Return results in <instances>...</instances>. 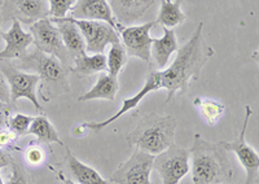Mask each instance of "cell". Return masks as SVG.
Here are the masks:
<instances>
[{"label":"cell","mask_w":259,"mask_h":184,"mask_svg":"<svg viewBox=\"0 0 259 184\" xmlns=\"http://www.w3.org/2000/svg\"><path fill=\"white\" fill-rule=\"evenodd\" d=\"M29 134L34 135V136L38 139L39 143H46V144L57 143V144L64 146L62 140L60 139L57 130L53 127V125L50 122V119L46 116L34 117L31 125H30Z\"/></svg>","instance_id":"23"},{"label":"cell","mask_w":259,"mask_h":184,"mask_svg":"<svg viewBox=\"0 0 259 184\" xmlns=\"http://www.w3.org/2000/svg\"><path fill=\"white\" fill-rule=\"evenodd\" d=\"M65 160H66L69 174L74 180L77 181V184H110V181L104 179L94 167L89 166V165H85L82 161L78 160L69 148H66V158Z\"/></svg>","instance_id":"19"},{"label":"cell","mask_w":259,"mask_h":184,"mask_svg":"<svg viewBox=\"0 0 259 184\" xmlns=\"http://www.w3.org/2000/svg\"><path fill=\"white\" fill-rule=\"evenodd\" d=\"M7 184H32L31 176L16 161L11 163V175Z\"/></svg>","instance_id":"28"},{"label":"cell","mask_w":259,"mask_h":184,"mask_svg":"<svg viewBox=\"0 0 259 184\" xmlns=\"http://www.w3.org/2000/svg\"><path fill=\"white\" fill-rule=\"evenodd\" d=\"M194 105L198 108L201 116L210 126H215L221 121L224 109H226L224 104H222L221 101L211 100V99L196 98L194 99Z\"/></svg>","instance_id":"24"},{"label":"cell","mask_w":259,"mask_h":184,"mask_svg":"<svg viewBox=\"0 0 259 184\" xmlns=\"http://www.w3.org/2000/svg\"><path fill=\"white\" fill-rule=\"evenodd\" d=\"M0 70L6 77L11 92V104H16L20 99H27L39 113H45V109L39 104L36 98V87L39 86V77L35 73H26L18 69L8 60H0Z\"/></svg>","instance_id":"5"},{"label":"cell","mask_w":259,"mask_h":184,"mask_svg":"<svg viewBox=\"0 0 259 184\" xmlns=\"http://www.w3.org/2000/svg\"><path fill=\"white\" fill-rule=\"evenodd\" d=\"M34 117L26 116V114H11L8 119V126L7 127L12 131L13 134H16L17 136H24V135L29 134V128L31 125Z\"/></svg>","instance_id":"26"},{"label":"cell","mask_w":259,"mask_h":184,"mask_svg":"<svg viewBox=\"0 0 259 184\" xmlns=\"http://www.w3.org/2000/svg\"><path fill=\"white\" fill-rule=\"evenodd\" d=\"M4 3H6V0H0V7L4 6Z\"/></svg>","instance_id":"36"},{"label":"cell","mask_w":259,"mask_h":184,"mask_svg":"<svg viewBox=\"0 0 259 184\" xmlns=\"http://www.w3.org/2000/svg\"><path fill=\"white\" fill-rule=\"evenodd\" d=\"M11 3L16 13L15 20L26 25H31L50 16L48 0H11Z\"/></svg>","instance_id":"18"},{"label":"cell","mask_w":259,"mask_h":184,"mask_svg":"<svg viewBox=\"0 0 259 184\" xmlns=\"http://www.w3.org/2000/svg\"><path fill=\"white\" fill-rule=\"evenodd\" d=\"M183 0H161L157 22L163 27L172 29L186 21V15L182 11Z\"/></svg>","instance_id":"21"},{"label":"cell","mask_w":259,"mask_h":184,"mask_svg":"<svg viewBox=\"0 0 259 184\" xmlns=\"http://www.w3.org/2000/svg\"><path fill=\"white\" fill-rule=\"evenodd\" d=\"M13 161L15 160L12 158V156L8 155V153H6V152L0 149V169L11 166V163H12Z\"/></svg>","instance_id":"33"},{"label":"cell","mask_w":259,"mask_h":184,"mask_svg":"<svg viewBox=\"0 0 259 184\" xmlns=\"http://www.w3.org/2000/svg\"><path fill=\"white\" fill-rule=\"evenodd\" d=\"M154 0H109L113 16L118 24L131 25L144 16Z\"/></svg>","instance_id":"16"},{"label":"cell","mask_w":259,"mask_h":184,"mask_svg":"<svg viewBox=\"0 0 259 184\" xmlns=\"http://www.w3.org/2000/svg\"><path fill=\"white\" fill-rule=\"evenodd\" d=\"M203 24L200 22L188 42L178 48L177 59L161 73V88L167 91L166 103H170L177 94H186L192 79H197L200 71L214 56V50L202 36Z\"/></svg>","instance_id":"1"},{"label":"cell","mask_w":259,"mask_h":184,"mask_svg":"<svg viewBox=\"0 0 259 184\" xmlns=\"http://www.w3.org/2000/svg\"><path fill=\"white\" fill-rule=\"evenodd\" d=\"M6 42V48L0 51V60L21 59L26 55V50L32 44L34 38L30 31H25L18 20H13L11 29L6 33H0Z\"/></svg>","instance_id":"13"},{"label":"cell","mask_w":259,"mask_h":184,"mask_svg":"<svg viewBox=\"0 0 259 184\" xmlns=\"http://www.w3.org/2000/svg\"><path fill=\"white\" fill-rule=\"evenodd\" d=\"M17 68L21 70L34 71L39 77V92L43 100L50 101L56 96L70 92L66 66L62 65L55 56L36 50L30 55L21 57Z\"/></svg>","instance_id":"3"},{"label":"cell","mask_w":259,"mask_h":184,"mask_svg":"<svg viewBox=\"0 0 259 184\" xmlns=\"http://www.w3.org/2000/svg\"><path fill=\"white\" fill-rule=\"evenodd\" d=\"M154 156L136 148L134 155L113 172L110 181L114 184H152Z\"/></svg>","instance_id":"9"},{"label":"cell","mask_w":259,"mask_h":184,"mask_svg":"<svg viewBox=\"0 0 259 184\" xmlns=\"http://www.w3.org/2000/svg\"><path fill=\"white\" fill-rule=\"evenodd\" d=\"M0 184H4V181H3V178H2V175H0Z\"/></svg>","instance_id":"37"},{"label":"cell","mask_w":259,"mask_h":184,"mask_svg":"<svg viewBox=\"0 0 259 184\" xmlns=\"http://www.w3.org/2000/svg\"><path fill=\"white\" fill-rule=\"evenodd\" d=\"M25 160L31 166H40L46 160L45 152H43V149L39 146L29 147L26 153H25Z\"/></svg>","instance_id":"29"},{"label":"cell","mask_w":259,"mask_h":184,"mask_svg":"<svg viewBox=\"0 0 259 184\" xmlns=\"http://www.w3.org/2000/svg\"><path fill=\"white\" fill-rule=\"evenodd\" d=\"M177 119L150 113L143 117L127 136V142L140 151L157 156L174 144Z\"/></svg>","instance_id":"4"},{"label":"cell","mask_w":259,"mask_h":184,"mask_svg":"<svg viewBox=\"0 0 259 184\" xmlns=\"http://www.w3.org/2000/svg\"><path fill=\"white\" fill-rule=\"evenodd\" d=\"M156 25L154 21L145 22L143 25H119L118 30L121 33L122 44L127 52V56L138 57L144 63L150 64V45L153 38L150 36V30Z\"/></svg>","instance_id":"11"},{"label":"cell","mask_w":259,"mask_h":184,"mask_svg":"<svg viewBox=\"0 0 259 184\" xmlns=\"http://www.w3.org/2000/svg\"><path fill=\"white\" fill-rule=\"evenodd\" d=\"M159 88H161V73H159V71H152L150 74H148L143 88L140 89V91H139L136 95H134L133 98L124 99V100L122 101V108L118 110L117 113L113 114L110 118L105 119V121H103V122H89V123H83V127L90 128V130H92V131L103 130V128H105L106 126H109L110 123H113L114 121H117L119 117L124 116V114L128 113V112H131V110L136 109V108H138V105L140 104V101H142L143 99L148 95V94H150V92H153V91H157V89H159Z\"/></svg>","instance_id":"12"},{"label":"cell","mask_w":259,"mask_h":184,"mask_svg":"<svg viewBox=\"0 0 259 184\" xmlns=\"http://www.w3.org/2000/svg\"><path fill=\"white\" fill-rule=\"evenodd\" d=\"M228 152L219 143H209L200 134L193 137L189 149L193 184H228L233 171Z\"/></svg>","instance_id":"2"},{"label":"cell","mask_w":259,"mask_h":184,"mask_svg":"<svg viewBox=\"0 0 259 184\" xmlns=\"http://www.w3.org/2000/svg\"><path fill=\"white\" fill-rule=\"evenodd\" d=\"M118 89H119V82H118L117 77H113L110 74H101L95 86L89 92H84L82 96H79L78 100L80 103L99 100V99L113 101L117 96Z\"/></svg>","instance_id":"20"},{"label":"cell","mask_w":259,"mask_h":184,"mask_svg":"<svg viewBox=\"0 0 259 184\" xmlns=\"http://www.w3.org/2000/svg\"><path fill=\"white\" fill-rule=\"evenodd\" d=\"M59 178L61 179L62 181H64V184H77V183H75V181L71 180L70 178H65V176H62L61 172H60V174H59Z\"/></svg>","instance_id":"34"},{"label":"cell","mask_w":259,"mask_h":184,"mask_svg":"<svg viewBox=\"0 0 259 184\" xmlns=\"http://www.w3.org/2000/svg\"><path fill=\"white\" fill-rule=\"evenodd\" d=\"M178 48L179 45L174 30L163 27V35L161 38H153L152 40L150 59L153 60L159 70H163L170 61L171 55L177 52Z\"/></svg>","instance_id":"17"},{"label":"cell","mask_w":259,"mask_h":184,"mask_svg":"<svg viewBox=\"0 0 259 184\" xmlns=\"http://www.w3.org/2000/svg\"><path fill=\"white\" fill-rule=\"evenodd\" d=\"M30 34L34 38L32 43L35 44L36 50L55 56L64 66H69L70 63H73V60L65 48L59 29L50 17L31 24Z\"/></svg>","instance_id":"6"},{"label":"cell","mask_w":259,"mask_h":184,"mask_svg":"<svg viewBox=\"0 0 259 184\" xmlns=\"http://www.w3.org/2000/svg\"><path fill=\"white\" fill-rule=\"evenodd\" d=\"M2 22H3V18L0 16V33H2Z\"/></svg>","instance_id":"35"},{"label":"cell","mask_w":259,"mask_h":184,"mask_svg":"<svg viewBox=\"0 0 259 184\" xmlns=\"http://www.w3.org/2000/svg\"><path fill=\"white\" fill-rule=\"evenodd\" d=\"M189 151L172 144L166 151L154 156L153 169L159 174L163 184H179L189 172Z\"/></svg>","instance_id":"7"},{"label":"cell","mask_w":259,"mask_h":184,"mask_svg":"<svg viewBox=\"0 0 259 184\" xmlns=\"http://www.w3.org/2000/svg\"><path fill=\"white\" fill-rule=\"evenodd\" d=\"M73 18V17H71ZM73 21L80 30L85 42V54H104L106 45L119 43V33L115 27L99 20H77Z\"/></svg>","instance_id":"8"},{"label":"cell","mask_w":259,"mask_h":184,"mask_svg":"<svg viewBox=\"0 0 259 184\" xmlns=\"http://www.w3.org/2000/svg\"><path fill=\"white\" fill-rule=\"evenodd\" d=\"M71 17L77 20H99L105 21L118 30L119 25L113 16L108 0H77L70 11Z\"/></svg>","instance_id":"14"},{"label":"cell","mask_w":259,"mask_h":184,"mask_svg":"<svg viewBox=\"0 0 259 184\" xmlns=\"http://www.w3.org/2000/svg\"><path fill=\"white\" fill-rule=\"evenodd\" d=\"M0 100L11 104V92H9L8 82H7L2 70H0Z\"/></svg>","instance_id":"31"},{"label":"cell","mask_w":259,"mask_h":184,"mask_svg":"<svg viewBox=\"0 0 259 184\" xmlns=\"http://www.w3.org/2000/svg\"><path fill=\"white\" fill-rule=\"evenodd\" d=\"M17 140V135L13 134L11 130H2L0 131V147H8Z\"/></svg>","instance_id":"32"},{"label":"cell","mask_w":259,"mask_h":184,"mask_svg":"<svg viewBox=\"0 0 259 184\" xmlns=\"http://www.w3.org/2000/svg\"><path fill=\"white\" fill-rule=\"evenodd\" d=\"M77 0H48L51 18H64L75 6Z\"/></svg>","instance_id":"27"},{"label":"cell","mask_w":259,"mask_h":184,"mask_svg":"<svg viewBox=\"0 0 259 184\" xmlns=\"http://www.w3.org/2000/svg\"><path fill=\"white\" fill-rule=\"evenodd\" d=\"M53 24L56 25L60 31V35L62 38L65 48L68 51L69 56L71 60L75 57L82 56L85 54V42L83 38L80 30L75 25L71 17L64 18H51Z\"/></svg>","instance_id":"15"},{"label":"cell","mask_w":259,"mask_h":184,"mask_svg":"<svg viewBox=\"0 0 259 184\" xmlns=\"http://www.w3.org/2000/svg\"><path fill=\"white\" fill-rule=\"evenodd\" d=\"M253 110L249 105L245 107V119H244V126L240 132L239 137L232 142H221L222 147L226 149L227 152H233L237 158H239L240 163L246 171V180L245 184H251L254 183L256 178H258V170H259V156L258 152L254 151L253 147H250L246 142V130H247V123L250 119Z\"/></svg>","instance_id":"10"},{"label":"cell","mask_w":259,"mask_h":184,"mask_svg":"<svg viewBox=\"0 0 259 184\" xmlns=\"http://www.w3.org/2000/svg\"><path fill=\"white\" fill-rule=\"evenodd\" d=\"M73 66H70L74 73L80 75H92L96 73H103L106 70V56L104 54H84L73 60Z\"/></svg>","instance_id":"22"},{"label":"cell","mask_w":259,"mask_h":184,"mask_svg":"<svg viewBox=\"0 0 259 184\" xmlns=\"http://www.w3.org/2000/svg\"><path fill=\"white\" fill-rule=\"evenodd\" d=\"M11 114H12L11 104L0 100V130H3V128H6L8 126V119L11 117Z\"/></svg>","instance_id":"30"},{"label":"cell","mask_w":259,"mask_h":184,"mask_svg":"<svg viewBox=\"0 0 259 184\" xmlns=\"http://www.w3.org/2000/svg\"><path fill=\"white\" fill-rule=\"evenodd\" d=\"M110 45L112 47H110L109 55L106 57V70L109 71V74L113 77H118L127 64L128 56H127L126 50L121 42Z\"/></svg>","instance_id":"25"}]
</instances>
